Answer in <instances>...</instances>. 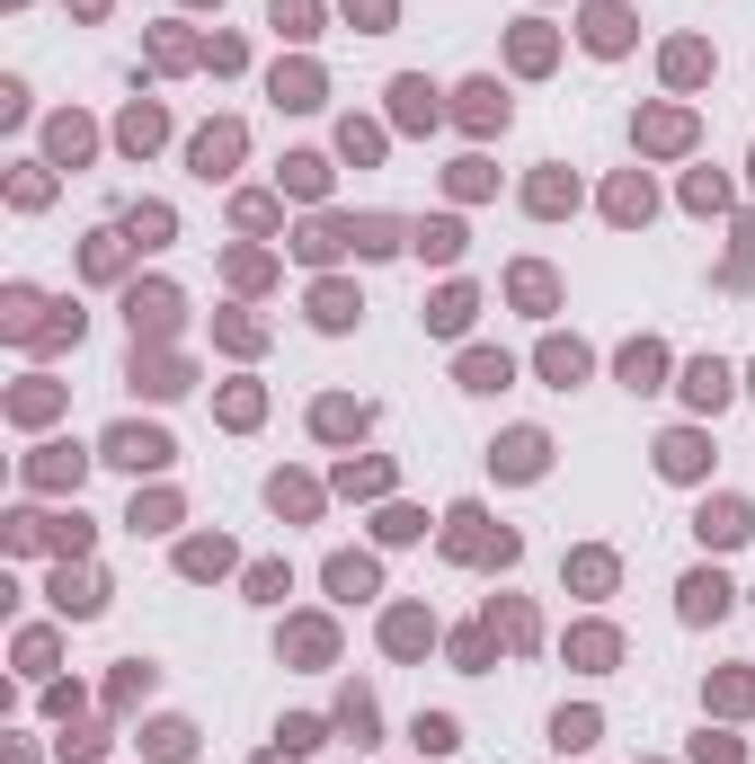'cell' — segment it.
<instances>
[{
  "label": "cell",
  "instance_id": "cell-1",
  "mask_svg": "<svg viewBox=\"0 0 755 764\" xmlns=\"http://www.w3.org/2000/svg\"><path fill=\"white\" fill-rule=\"evenodd\" d=\"M462 116H471V125H507V98H498L489 81H471V90H462Z\"/></svg>",
  "mask_w": 755,
  "mask_h": 764
},
{
  "label": "cell",
  "instance_id": "cell-2",
  "mask_svg": "<svg viewBox=\"0 0 755 764\" xmlns=\"http://www.w3.org/2000/svg\"><path fill=\"white\" fill-rule=\"evenodd\" d=\"M720 604H729V587H720V578H684V613H694V622H703V613H720Z\"/></svg>",
  "mask_w": 755,
  "mask_h": 764
},
{
  "label": "cell",
  "instance_id": "cell-3",
  "mask_svg": "<svg viewBox=\"0 0 755 764\" xmlns=\"http://www.w3.org/2000/svg\"><path fill=\"white\" fill-rule=\"evenodd\" d=\"M703 533H711V542H738V533H746V507H729V498L703 507Z\"/></svg>",
  "mask_w": 755,
  "mask_h": 764
},
{
  "label": "cell",
  "instance_id": "cell-4",
  "mask_svg": "<svg viewBox=\"0 0 755 764\" xmlns=\"http://www.w3.org/2000/svg\"><path fill=\"white\" fill-rule=\"evenodd\" d=\"M684 391H694L703 409H720V400H729V374H720V365H694V383H684Z\"/></svg>",
  "mask_w": 755,
  "mask_h": 764
},
{
  "label": "cell",
  "instance_id": "cell-5",
  "mask_svg": "<svg viewBox=\"0 0 755 764\" xmlns=\"http://www.w3.org/2000/svg\"><path fill=\"white\" fill-rule=\"evenodd\" d=\"M507 471L533 480V471H542V436H507Z\"/></svg>",
  "mask_w": 755,
  "mask_h": 764
},
{
  "label": "cell",
  "instance_id": "cell-6",
  "mask_svg": "<svg viewBox=\"0 0 755 764\" xmlns=\"http://www.w3.org/2000/svg\"><path fill=\"white\" fill-rule=\"evenodd\" d=\"M161 454H169V445H161V436H133V427H125V436H116V462H161Z\"/></svg>",
  "mask_w": 755,
  "mask_h": 764
},
{
  "label": "cell",
  "instance_id": "cell-7",
  "mask_svg": "<svg viewBox=\"0 0 755 764\" xmlns=\"http://www.w3.org/2000/svg\"><path fill=\"white\" fill-rule=\"evenodd\" d=\"M232 152H240V133L223 125V133H204V143H196V169H214V161H232Z\"/></svg>",
  "mask_w": 755,
  "mask_h": 764
},
{
  "label": "cell",
  "instance_id": "cell-8",
  "mask_svg": "<svg viewBox=\"0 0 755 764\" xmlns=\"http://www.w3.org/2000/svg\"><path fill=\"white\" fill-rule=\"evenodd\" d=\"M391 98H400V116H409V125H427V116H436V107H427V81H400Z\"/></svg>",
  "mask_w": 755,
  "mask_h": 764
},
{
  "label": "cell",
  "instance_id": "cell-9",
  "mask_svg": "<svg viewBox=\"0 0 755 764\" xmlns=\"http://www.w3.org/2000/svg\"><path fill=\"white\" fill-rule=\"evenodd\" d=\"M462 374H471V391H498V383H507V356H471Z\"/></svg>",
  "mask_w": 755,
  "mask_h": 764
},
{
  "label": "cell",
  "instance_id": "cell-10",
  "mask_svg": "<svg viewBox=\"0 0 755 764\" xmlns=\"http://www.w3.org/2000/svg\"><path fill=\"white\" fill-rule=\"evenodd\" d=\"M542 374H561V383H578V374H587V356H578V346H552V356H542Z\"/></svg>",
  "mask_w": 755,
  "mask_h": 764
},
{
  "label": "cell",
  "instance_id": "cell-11",
  "mask_svg": "<svg viewBox=\"0 0 755 764\" xmlns=\"http://www.w3.org/2000/svg\"><path fill=\"white\" fill-rule=\"evenodd\" d=\"M587 36H595V45L613 54V45H623V10H595V19H587Z\"/></svg>",
  "mask_w": 755,
  "mask_h": 764
},
{
  "label": "cell",
  "instance_id": "cell-12",
  "mask_svg": "<svg viewBox=\"0 0 755 764\" xmlns=\"http://www.w3.org/2000/svg\"><path fill=\"white\" fill-rule=\"evenodd\" d=\"M658 454H666V471H694V462H703V445H694V436H666Z\"/></svg>",
  "mask_w": 755,
  "mask_h": 764
},
{
  "label": "cell",
  "instance_id": "cell-13",
  "mask_svg": "<svg viewBox=\"0 0 755 764\" xmlns=\"http://www.w3.org/2000/svg\"><path fill=\"white\" fill-rule=\"evenodd\" d=\"M329 578H338V596H365V587H374V569H365V561H338Z\"/></svg>",
  "mask_w": 755,
  "mask_h": 764
}]
</instances>
